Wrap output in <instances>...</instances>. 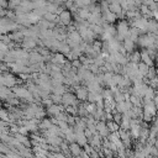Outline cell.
Masks as SVG:
<instances>
[{
	"mask_svg": "<svg viewBox=\"0 0 158 158\" xmlns=\"http://www.w3.org/2000/svg\"><path fill=\"white\" fill-rule=\"evenodd\" d=\"M65 57H67V56H64L63 53L57 52V53L52 54V60H51V62H52L53 64H57V65H59V67H63V65L67 63Z\"/></svg>",
	"mask_w": 158,
	"mask_h": 158,
	"instance_id": "cell-14",
	"label": "cell"
},
{
	"mask_svg": "<svg viewBox=\"0 0 158 158\" xmlns=\"http://www.w3.org/2000/svg\"><path fill=\"white\" fill-rule=\"evenodd\" d=\"M69 148H70V153H72V156H73V157H79V156H80V153L83 152L81 146H80L79 143H77V142L69 143Z\"/></svg>",
	"mask_w": 158,
	"mask_h": 158,
	"instance_id": "cell-17",
	"label": "cell"
},
{
	"mask_svg": "<svg viewBox=\"0 0 158 158\" xmlns=\"http://www.w3.org/2000/svg\"><path fill=\"white\" fill-rule=\"evenodd\" d=\"M0 6H1V9H7L9 7V0H0Z\"/></svg>",
	"mask_w": 158,
	"mask_h": 158,
	"instance_id": "cell-44",
	"label": "cell"
},
{
	"mask_svg": "<svg viewBox=\"0 0 158 158\" xmlns=\"http://www.w3.org/2000/svg\"><path fill=\"white\" fill-rule=\"evenodd\" d=\"M130 133H131L132 138H137V139H138L139 133H141V126H139V123H138V125L132 126V127L130 128Z\"/></svg>",
	"mask_w": 158,
	"mask_h": 158,
	"instance_id": "cell-28",
	"label": "cell"
},
{
	"mask_svg": "<svg viewBox=\"0 0 158 158\" xmlns=\"http://www.w3.org/2000/svg\"><path fill=\"white\" fill-rule=\"evenodd\" d=\"M93 59H94V63H95L96 65H99L100 68H102V67H104V64L106 63V60H105V58L102 57V54H101V53H99V54H98L96 57H94Z\"/></svg>",
	"mask_w": 158,
	"mask_h": 158,
	"instance_id": "cell-32",
	"label": "cell"
},
{
	"mask_svg": "<svg viewBox=\"0 0 158 158\" xmlns=\"http://www.w3.org/2000/svg\"><path fill=\"white\" fill-rule=\"evenodd\" d=\"M128 58H130V62L139 63V62H141V52H138V51H133L132 53H130Z\"/></svg>",
	"mask_w": 158,
	"mask_h": 158,
	"instance_id": "cell-29",
	"label": "cell"
},
{
	"mask_svg": "<svg viewBox=\"0 0 158 158\" xmlns=\"http://www.w3.org/2000/svg\"><path fill=\"white\" fill-rule=\"evenodd\" d=\"M58 20H59V25L62 26H69L72 23V12L69 10H63L59 15H58Z\"/></svg>",
	"mask_w": 158,
	"mask_h": 158,
	"instance_id": "cell-6",
	"label": "cell"
},
{
	"mask_svg": "<svg viewBox=\"0 0 158 158\" xmlns=\"http://www.w3.org/2000/svg\"><path fill=\"white\" fill-rule=\"evenodd\" d=\"M37 46H38V40H35L32 37H25L23 41L21 42V47L26 51L35 49V48H37Z\"/></svg>",
	"mask_w": 158,
	"mask_h": 158,
	"instance_id": "cell-9",
	"label": "cell"
},
{
	"mask_svg": "<svg viewBox=\"0 0 158 158\" xmlns=\"http://www.w3.org/2000/svg\"><path fill=\"white\" fill-rule=\"evenodd\" d=\"M139 11H141V14H142L144 17H153V11H152L148 6H146V5H142V6L139 7Z\"/></svg>",
	"mask_w": 158,
	"mask_h": 158,
	"instance_id": "cell-30",
	"label": "cell"
},
{
	"mask_svg": "<svg viewBox=\"0 0 158 158\" xmlns=\"http://www.w3.org/2000/svg\"><path fill=\"white\" fill-rule=\"evenodd\" d=\"M94 158H100V156H98V157H94Z\"/></svg>",
	"mask_w": 158,
	"mask_h": 158,
	"instance_id": "cell-49",
	"label": "cell"
},
{
	"mask_svg": "<svg viewBox=\"0 0 158 158\" xmlns=\"http://www.w3.org/2000/svg\"><path fill=\"white\" fill-rule=\"evenodd\" d=\"M156 60H157V63H158V53H157V56H156Z\"/></svg>",
	"mask_w": 158,
	"mask_h": 158,
	"instance_id": "cell-47",
	"label": "cell"
},
{
	"mask_svg": "<svg viewBox=\"0 0 158 158\" xmlns=\"http://www.w3.org/2000/svg\"><path fill=\"white\" fill-rule=\"evenodd\" d=\"M138 70H139V73L146 78V75H147V73H148V70H149V65L146 64V63H143V62H139V63H138Z\"/></svg>",
	"mask_w": 158,
	"mask_h": 158,
	"instance_id": "cell-31",
	"label": "cell"
},
{
	"mask_svg": "<svg viewBox=\"0 0 158 158\" xmlns=\"http://www.w3.org/2000/svg\"><path fill=\"white\" fill-rule=\"evenodd\" d=\"M142 110H143V121L146 122H151L154 120L156 115H157V106L154 104L153 100H143V106H142Z\"/></svg>",
	"mask_w": 158,
	"mask_h": 158,
	"instance_id": "cell-1",
	"label": "cell"
},
{
	"mask_svg": "<svg viewBox=\"0 0 158 158\" xmlns=\"http://www.w3.org/2000/svg\"><path fill=\"white\" fill-rule=\"evenodd\" d=\"M101 99H104L102 98V95L100 94V93H91V91H89V95H88V101L89 102H93V104H96L99 100H101Z\"/></svg>",
	"mask_w": 158,
	"mask_h": 158,
	"instance_id": "cell-24",
	"label": "cell"
},
{
	"mask_svg": "<svg viewBox=\"0 0 158 158\" xmlns=\"http://www.w3.org/2000/svg\"><path fill=\"white\" fill-rule=\"evenodd\" d=\"M156 91H157V95H158V86L156 88Z\"/></svg>",
	"mask_w": 158,
	"mask_h": 158,
	"instance_id": "cell-48",
	"label": "cell"
},
{
	"mask_svg": "<svg viewBox=\"0 0 158 158\" xmlns=\"http://www.w3.org/2000/svg\"><path fill=\"white\" fill-rule=\"evenodd\" d=\"M99 5H100V9H101V14L105 12V11H107V10H110V2H109V0H101Z\"/></svg>",
	"mask_w": 158,
	"mask_h": 158,
	"instance_id": "cell-36",
	"label": "cell"
},
{
	"mask_svg": "<svg viewBox=\"0 0 158 158\" xmlns=\"http://www.w3.org/2000/svg\"><path fill=\"white\" fill-rule=\"evenodd\" d=\"M64 105H59V104H52L49 107H47V115L51 116V117H56L58 114H60L62 111H64Z\"/></svg>",
	"mask_w": 158,
	"mask_h": 158,
	"instance_id": "cell-10",
	"label": "cell"
},
{
	"mask_svg": "<svg viewBox=\"0 0 158 158\" xmlns=\"http://www.w3.org/2000/svg\"><path fill=\"white\" fill-rule=\"evenodd\" d=\"M52 125H53L52 118H43V120H41L40 125H38V128H40L41 132H42V131H47Z\"/></svg>",
	"mask_w": 158,
	"mask_h": 158,
	"instance_id": "cell-23",
	"label": "cell"
},
{
	"mask_svg": "<svg viewBox=\"0 0 158 158\" xmlns=\"http://www.w3.org/2000/svg\"><path fill=\"white\" fill-rule=\"evenodd\" d=\"M74 88H75V95H77L78 100L81 101V102L88 101V95H89L88 88L86 86H83V85H77Z\"/></svg>",
	"mask_w": 158,
	"mask_h": 158,
	"instance_id": "cell-7",
	"label": "cell"
},
{
	"mask_svg": "<svg viewBox=\"0 0 158 158\" xmlns=\"http://www.w3.org/2000/svg\"><path fill=\"white\" fill-rule=\"evenodd\" d=\"M133 107L132 102L128 100H125V101H121V102H116V112H120V114H125L127 112L128 110H131Z\"/></svg>",
	"mask_w": 158,
	"mask_h": 158,
	"instance_id": "cell-12",
	"label": "cell"
},
{
	"mask_svg": "<svg viewBox=\"0 0 158 158\" xmlns=\"http://www.w3.org/2000/svg\"><path fill=\"white\" fill-rule=\"evenodd\" d=\"M156 40H157L156 35L148 32V33H144V35L139 36V38L137 41V44L142 48H149L156 43Z\"/></svg>",
	"mask_w": 158,
	"mask_h": 158,
	"instance_id": "cell-3",
	"label": "cell"
},
{
	"mask_svg": "<svg viewBox=\"0 0 158 158\" xmlns=\"http://www.w3.org/2000/svg\"><path fill=\"white\" fill-rule=\"evenodd\" d=\"M115 1H120V0H109V2H115Z\"/></svg>",
	"mask_w": 158,
	"mask_h": 158,
	"instance_id": "cell-46",
	"label": "cell"
},
{
	"mask_svg": "<svg viewBox=\"0 0 158 158\" xmlns=\"http://www.w3.org/2000/svg\"><path fill=\"white\" fill-rule=\"evenodd\" d=\"M72 65H73V68H77V69H79L83 64H81V62H80V59H74V60H72Z\"/></svg>",
	"mask_w": 158,
	"mask_h": 158,
	"instance_id": "cell-43",
	"label": "cell"
},
{
	"mask_svg": "<svg viewBox=\"0 0 158 158\" xmlns=\"http://www.w3.org/2000/svg\"><path fill=\"white\" fill-rule=\"evenodd\" d=\"M62 98H63L62 104H63L65 107L69 106V105H79V100H78L77 95L73 94V93H70V91H67L65 94H63Z\"/></svg>",
	"mask_w": 158,
	"mask_h": 158,
	"instance_id": "cell-5",
	"label": "cell"
},
{
	"mask_svg": "<svg viewBox=\"0 0 158 158\" xmlns=\"http://www.w3.org/2000/svg\"><path fill=\"white\" fill-rule=\"evenodd\" d=\"M123 48L126 49V52H128V53H132L133 51H135V47H136V42L133 41V40H131V38H126V40H123Z\"/></svg>",
	"mask_w": 158,
	"mask_h": 158,
	"instance_id": "cell-19",
	"label": "cell"
},
{
	"mask_svg": "<svg viewBox=\"0 0 158 158\" xmlns=\"http://www.w3.org/2000/svg\"><path fill=\"white\" fill-rule=\"evenodd\" d=\"M130 22L126 21V20H121L118 21L117 26H116V30H117V35H116V38L118 41H122V40H126L130 36Z\"/></svg>",
	"mask_w": 158,
	"mask_h": 158,
	"instance_id": "cell-2",
	"label": "cell"
},
{
	"mask_svg": "<svg viewBox=\"0 0 158 158\" xmlns=\"http://www.w3.org/2000/svg\"><path fill=\"white\" fill-rule=\"evenodd\" d=\"M147 31L149 33H158V21L154 20V19H149L148 20V28Z\"/></svg>",
	"mask_w": 158,
	"mask_h": 158,
	"instance_id": "cell-22",
	"label": "cell"
},
{
	"mask_svg": "<svg viewBox=\"0 0 158 158\" xmlns=\"http://www.w3.org/2000/svg\"><path fill=\"white\" fill-rule=\"evenodd\" d=\"M52 93L53 94H58V95H63L67 93V89H65V85L64 84H59V85H54L53 89H52Z\"/></svg>",
	"mask_w": 158,
	"mask_h": 158,
	"instance_id": "cell-26",
	"label": "cell"
},
{
	"mask_svg": "<svg viewBox=\"0 0 158 158\" xmlns=\"http://www.w3.org/2000/svg\"><path fill=\"white\" fill-rule=\"evenodd\" d=\"M63 95H58V94H52L51 95V99L53 100V104H62L63 101Z\"/></svg>",
	"mask_w": 158,
	"mask_h": 158,
	"instance_id": "cell-39",
	"label": "cell"
},
{
	"mask_svg": "<svg viewBox=\"0 0 158 158\" xmlns=\"http://www.w3.org/2000/svg\"><path fill=\"white\" fill-rule=\"evenodd\" d=\"M74 15H75V17H80L83 20H88L89 16L91 15V12H90V10L88 7H80Z\"/></svg>",
	"mask_w": 158,
	"mask_h": 158,
	"instance_id": "cell-18",
	"label": "cell"
},
{
	"mask_svg": "<svg viewBox=\"0 0 158 158\" xmlns=\"http://www.w3.org/2000/svg\"><path fill=\"white\" fill-rule=\"evenodd\" d=\"M96 130H98V133H99L102 138L107 137V136L111 133V132L109 131L107 122H105V121H98V123H96Z\"/></svg>",
	"mask_w": 158,
	"mask_h": 158,
	"instance_id": "cell-11",
	"label": "cell"
},
{
	"mask_svg": "<svg viewBox=\"0 0 158 158\" xmlns=\"http://www.w3.org/2000/svg\"><path fill=\"white\" fill-rule=\"evenodd\" d=\"M47 1L46 0H36L33 1V5H35V9H40V7H46L47 6Z\"/></svg>",
	"mask_w": 158,
	"mask_h": 158,
	"instance_id": "cell-40",
	"label": "cell"
},
{
	"mask_svg": "<svg viewBox=\"0 0 158 158\" xmlns=\"http://www.w3.org/2000/svg\"><path fill=\"white\" fill-rule=\"evenodd\" d=\"M30 64H40V63H44V59H43V56L38 52V51H32L30 52Z\"/></svg>",
	"mask_w": 158,
	"mask_h": 158,
	"instance_id": "cell-13",
	"label": "cell"
},
{
	"mask_svg": "<svg viewBox=\"0 0 158 158\" xmlns=\"http://www.w3.org/2000/svg\"><path fill=\"white\" fill-rule=\"evenodd\" d=\"M107 127H109V131H110V132H117V131L120 130V125L116 123L114 120L107 122Z\"/></svg>",
	"mask_w": 158,
	"mask_h": 158,
	"instance_id": "cell-34",
	"label": "cell"
},
{
	"mask_svg": "<svg viewBox=\"0 0 158 158\" xmlns=\"http://www.w3.org/2000/svg\"><path fill=\"white\" fill-rule=\"evenodd\" d=\"M31 10H35L33 1H31V0H25V1H21V4L16 7L15 12H26V14H28Z\"/></svg>",
	"mask_w": 158,
	"mask_h": 158,
	"instance_id": "cell-8",
	"label": "cell"
},
{
	"mask_svg": "<svg viewBox=\"0 0 158 158\" xmlns=\"http://www.w3.org/2000/svg\"><path fill=\"white\" fill-rule=\"evenodd\" d=\"M130 101L132 102L133 106H138V107H142L143 106V100L142 98L137 96V95H131L130 96Z\"/></svg>",
	"mask_w": 158,
	"mask_h": 158,
	"instance_id": "cell-27",
	"label": "cell"
},
{
	"mask_svg": "<svg viewBox=\"0 0 158 158\" xmlns=\"http://www.w3.org/2000/svg\"><path fill=\"white\" fill-rule=\"evenodd\" d=\"M75 136H77V139H75V142L77 143H79L81 147H84L85 144H88V137L85 136V133H84V131H81V132H75Z\"/></svg>",
	"mask_w": 158,
	"mask_h": 158,
	"instance_id": "cell-21",
	"label": "cell"
},
{
	"mask_svg": "<svg viewBox=\"0 0 158 158\" xmlns=\"http://www.w3.org/2000/svg\"><path fill=\"white\" fill-rule=\"evenodd\" d=\"M78 106L79 105H69L65 107V111L69 114V115H78Z\"/></svg>",
	"mask_w": 158,
	"mask_h": 158,
	"instance_id": "cell-35",
	"label": "cell"
},
{
	"mask_svg": "<svg viewBox=\"0 0 158 158\" xmlns=\"http://www.w3.org/2000/svg\"><path fill=\"white\" fill-rule=\"evenodd\" d=\"M102 19H104V20H105L107 23H112V22H115V21H116L117 15H116V14H114L112 11L107 10V11L102 12Z\"/></svg>",
	"mask_w": 158,
	"mask_h": 158,
	"instance_id": "cell-20",
	"label": "cell"
},
{
	"mask_svg": "<svg viewBox=\"0 0 158 158\" xmlns=\"http://www.w3.org/2000/svg\"><path fill=\"white\" fill-rule=\"evenodd\" d=\"M114 100H115L116 102H121V101H125V100H126V98H125V94H123L122 91H118L117 94H115V95H114Z\"/></svg>",
	"mask_w": 158,
	"mask_h": 158,
	"instance_id": "cell-38",
	"label": "cell"
},
{
	"mask_svg": "<svg viewBox=\"0 0 158 158\" xmlns=\"http://www.w3.org/2000/svg\"><path fill=\"white\" fill-rule=\"evenodd\" d=\"M153 101H154V104H156V106H157V109H158V95H156V98L153 99Z\"/></svg>",
	"mask_w": 158,
	"mask_h": 158,
	"instance_id": "cell-45",
	"label": "cell"
},
{
	"mask_svg": "<svg viewBox=\"0 0 158 158\" xmlns=\"http://www.w3.org/2000/svg\"><path fill=\"white\" fill-rule=\"evenodd\" d=\"M1 85H6L7 88H14L17 85V79L11 73H1Z\"/></svg>",
	"mask_w": 158,
	"mask_h": 158,
	"instance_id": "cell-4",
	"label": "cell"
},
{
	"mask_svg": "<svg viewBox=\"0 0 158 158\" xmlns=\"http://www.w3.org/2000/svg\"><path fill=\"white\" fill-rule=\"evenodd\" d=\"M153 1H158V0H153Z\"/></svg>",
	"mask_w": 158,
	"mask_h": 158,
	"instance_id": "cell-50",
	"label": "cell"
},
{
	"mask_svg": "<svg viewBox=\"0 0 158 158\" xmlns=\"http://www.w3.org/2000/svg\"><path fill=\"white\" fill-rule=\"evenodd\" d=\"M21 4V0H9V9L10 10H16V7Z\"/></svg>",
	"mask_w": 158,
	"mask_h": 158,
	"instance_id": "cell-41",
	"label": "cell"
},
{
	"mask_svg": "<svg viewBox=\"0 0 158 158\" xmlns=\"http://www.w3.org/2000/svg\"><path fill=\"white\" fill-rule=\"evenodd\" d=\"M77 6L80 9V7H88L90 4H91V0H77Z\"/></svg>",
	"mask_w": 158,
	"mask_h": 158,
	"instance_id": "cell-37",
	"label": "cell"
},
{
	"mask_svg": "<svg viewBox=\"0 0 158 158\" xmlns=\"http://www.w3.org/2000/svg\"><path fill=\"white\" fill-rule=\"evenodd\" d=\"M114 121L120 125L121 121H122V114H120V112H114Z\"/></svg>",
	"mask_w": 158,
	"mask_h": 158,
	"instance_id": "cell-42",
	"label": "cell"
},
{
	"mask_svg": "<svg viewBox=\"0 0 158 158\" xmlns=\"http://www.w3.org/2000/svg\"><path fill=\"white\" fill-rule=\"evenodd\" d=\"M9 36H10V38H11V41H14V42H16V43H20V44H21V42L23 41V38H25V36H23V33H22L21 30H16V31L9 33Z\"/></svg>",
	"mask_w": 158,
	"mask_h": 158,
	"instance_id": "cell-15",
	"label": "cell"
},
{
	"mask_svg": "<svg viewBox=\"0 0 158 158\" xmlns=\"http://www.w3.org/2000/svg\"><path fill=\"white\" fill-rule=\"evenodd\" d=\"M156 95H157V91L154 90V88L148 86V89L146 90V94L143 96V100H153L156 98Z\"/></svg>",
	"mask_w": 158,
	"mask_h": 158,
	"instance_id": "cell-25",
	"label": "cell"
},
{
	"mask_svg": "<svg viewBox=\"0 0 158 158\" xmlns=\"http://www.w3.org/2000/svg\"><path fill=\"white\" fill-rule=\"evenodd\" d=\"M156 77H158V70H157L156 68H153V67H149V70H148L146 78H147L148 80H151V79H154Z\"/></svg>",
	"mask_w": 158,
	"mask_h": 158,
	"instance_id": "cell-33",
	"label": "cell"
},
{
	"mask_svg": "<svg viewBox=\"0 0 158 158\" xmlns=\"http://www.w3.org/2000/svg\"><path fill=\"white\" fill-rule=\"evenodd\" d=\"M152 59H153V58L149 56L148 49H147V48H143V49L141 51V62H143V63L148 64L149 67H152V64H153V60H152Z\"/></svg>",
	"mask_w": 158,
	"mask_h": 158,
	"instance_id": "cell-16",
	"label": "cell"
}]
</instances>
